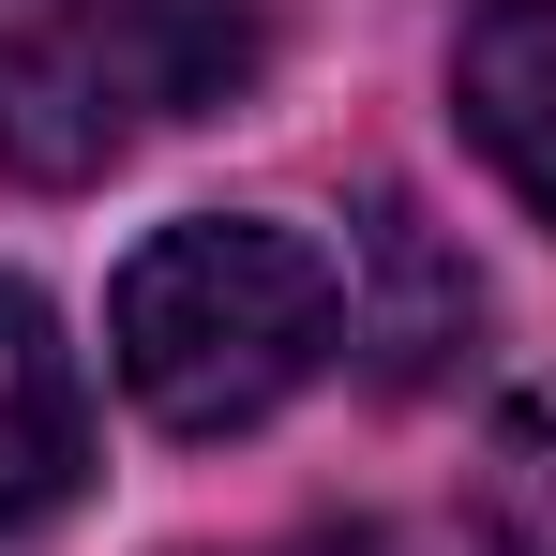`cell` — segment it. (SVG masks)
<instances>
[{
	"mask_svg": "<svg viewBox=\"0 0 556 556\" xmlns=\"http://www.w3.org/2000/svg\"><path fill=\"white\" fill-rule=\"evenodd\" d=\"M362 256H376V286H391V301H346V346H376V376H391V391H421V376L466 346V316H481V301H466V271L437 256V226H421L406 195H376V211H362Z\"/></svg>",
	"mask_w": 556,
	"mask_h": 556,
	"instance_id": "5",
	"label": "cell"
},
{
	"mask_svg": "<svg viewBox=\"0 0 556 556\" xmlns=\"http://www.w3.org/2000/svg\"><path fill=\"white\" fill-rule=\"evenodd\" d=\"M105 362L166 437H241L346 362V271L271 211H181L121 256Z\"/></svg>",
	"mask_w": 556,
	"mask_h": 556,
	"instance_id": "1",
	"label": "cell"
},
{
	"mask_svg": "<svg viewBox=\"0 0 556 556\" xmlns=\"http://www.w3.org/2000/svg\"><path fill=\"white\" fill-rule=\"evenodd\" d=\"M452 105L481 136V166L556 226V0H481L452 46Z\"/></svg>",
	"mask_w": 556,
	"mask_h": 556,
	"instance_id": "4",
	"label": "cell"
},
{
	"mask_svg": "<svg viewBox=\"0 0 556 556\" xmlns=\"http://www.w3.org/2000/svg\"><path fill=\"white\" fill-rule=\"evenodd\" d=\"M301 556H406V542H301Z\"/></svg>",
	"mask_w": 556,
	"mask_h": 556,
	"instance_id": "7",
	"label": "cell"
},
{
	"mask_svg": "<svg viewBox=\"0 0 556 556\" xmlns=\"http://www.w3.org/2000/svg\"><path fill=\"white\" fill-rule=\"evenodd\" d=\"M76 481H91V376L30 286H0V542L46 527Z\"/></svg>",
	"mask_w": 556,
	"mask_h": 556,
	"instance_id": "3",
	"label": "cell"
},
{
	"mask_svg": "<svg viewBox=\"0 0 556 556\" xmlns=\"http://www.w3.org/2000/svg\"><path fill=\"white\" fill-rule=\"evenodd\" d=\"M481 542L496 556H556V391L496 406V437H481Z\"/></svg>",
	"mask_w": 556,
	"mask_h": 556,
	"instance_id": "6",
	"label": "cell"
},
{
	"mask_svg": "<svg viewBox=\"0 0 556 556\" xmlns=\"http://www.w3.org/2000/svg\"><path fill=\"white\" fill-rule=\"evenodd\" d=\"M271 61V0H46L0 30V166L105 181L166 121H211Z\"/></svg>",
	"mask_w": 556,
	"mask_h": 556,
	"instance_id": "2",
	"label": "cell"
}]
</instances>
